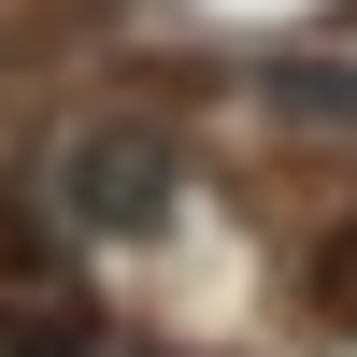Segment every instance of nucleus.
<instances>
[{
  "instance_id": "nucleus-1",
  "label": "nucleus",
  "mask_w": 357,
  "mask_h": 357,
  "mask_svg": "<svg viewBox=\"0 0 357 357\" xmlns=\"http://www.w3.org/2000/svg\"><path fill=\"white\" fill-rule=\"evenodd\" d=\"M86 215H114V229H129V215H158V143H86Z\"/></svg>"
}]
</instances>
